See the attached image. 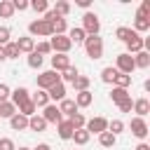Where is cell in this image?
<instances>
[{
  "label": "cell",
  "instance_id": "cell-10",
  "mask_svg": "<svg viewBox=\"0 0 150 150\" xmlns=\"http://www.w3.org/2000/svg\"><path fill=\"white\" fill-rule=\"evenodd\" d=\"M124 45H127V54H131V56L145 49V47H143V38H141L138 33H131V38H129Z\"/></svg>",
  "mask_w": 150,
  "mask_h": 150
},
{
  "label": "cell",
  "instance_id": "cell-34",
  "mask_svg": "<svg viewBox=\"0 0 150 150\" xmlns=\"http://www.w3.org/2000/svg\"><path fill=\"white\" fill-rule=\"evenodd\" d=\"M0 16H2V19H12V16H14L12 0H0Z\"/></svg>",
  "mask_w": 150,
  "mask_h": 150
},
{
  "label": "cell",
  "instance_id": "cell-13",
  "mask_svg": "<svg viewBox=\"0 0 150 150\" xmlns=\"http://www.w3.org/2000/svg\"><path fill=\"white\" fill-rule=\"evenodd\" d=\"M47 96H49V101H59V103H61V101L66 98V84H63V82H56L54 87L47 89Z\"/></svg>",
  "mask_w": 150,
  "mask_h": 150
},
{
  "label": "cell",
  "instance_id": "cell-26",
  "mask_svg": "<svg viewBox=\"0 0 150 150\" xmlns=\"http://www.w3.org/2000/svg\"><path fill=\"white\" fill-rule=\"evenodd\" d=\"M35 110H38V108L33 105V101H30V98H28V101H23V103L16 108V112H19V115H23V117H33V115H35Z\"/></svg>",
  "mask_w": 150,
  "mask_h": 150
},
{
  "label": "cell",
  "instance_id": "cell-51",
  "mask_svg": "<svg viewBox=\"0 0 150 150\" xmlns=\"http://www.w3.org/2000/svg\"><path fill=\"white\" fill-rule=\"evenodd\" d=\"M33 150H52V148H49V143H38Z\"/></svg>",
  "mask_w": 150,
  "mask_h": 150
},
{
  "label": "cell",
  "instance_id": "cell-24",
  "mask_svg": "<svg viewBox=\"0 0 150 150\" xmlns=\"http://www.w3.org/2000/svg\"><path fill=\"white\" fill-rule=\"evenodd\" d=\"M9 127L14 129V131H23V129H28V117H23V115H14L12 120H9Z\"/></svg>",
  "mask_w": 150,
  "mask_h": 150
},
{
  "label": "cell",
  "instance_id": "cell-30",
  "mask_svg": "<svg viewBox=\"0 0 150 150\" xmlns=\"http://www.w3.org/2000/svg\"><path fill=\"white\" fill-rule=\"evenodd\" d=\"M14 115H16V105H14V103H9V101L0 103V117H7V120H12Z\"/></svg>",
  "mask_w": 150,
  "mask_h": 150
},
{
  "label": "cell",
  "instance_id": "cell-27",
  "mask_svg": "<svg viewBox=\"0 0 150 150\" xmlns=\"http://www.w3.org/2000/svg\"><path fill=\"white\" fill-rule=\"evenodd\" d=\"M77 75H80V70H77L75 66H70V68H66V70L61 73V82H63V84H66V82H70V84H73V82L77 80Z\"/></svg>",
  "mask_w": 150,
  "mask_h": 150
},
{
  "label": "cell",
  "instance_id": "cell-23",
  "mask_svg": "<svg viewBox=\"0 0 150 150\" xmlns=\"http://www.w3.org/2000/svg\"><path fill=\"white\" fill-rule=\"evenodd\" d=\"M108 96H110V101L117 105V103H122L124 98H129V89H120V87H112Z\"/></svg>",
  "mask_w": 150,
  "mask_h": 150
},
{
  "label": "cell",
  "instance_id": "cell-38",
  "mask_svg": "<svg viewBox=\"0 0 150 150\" xmlns=\"http://www.w3.org/2000/svg\"><path fill=\"white\" fill-rule=\"evenodd\" d=\"M68 120H70L73 129H84V124H87V117H84L82 112H75V115H70Z\"/></svg>",
  "mask_w": 150,
  "mask_h": 150
},
{
  "label": "cell",
  "instance_id": "cell-14",
  "mask_svg": "<svg viewBox=\"0 0 150 150\" xmlns=\"http://www.w3.org/2000/svg\"><path fill=\"white\" fill-rule=\"evenodd\" d=\"M28 98H30V94H28V89H26V87H16V89L9 94V103H14L16 108H19L23 101H28Z\"/></svg>",
  "mask_w": 150,
  "mask_h": 150
},
{
  "label": "cell",
  "instance_id": "cell-40",
  "mask_svg": "<svg viewBox=\"0 0 150 150\" xmlns=\"http://www.w3.org/2000/svg\"><path fill=\"white\" fill-rule=\"evenodd\" d=\"M131 33H134V30H131L129 26H120V28L115 30V38H117L120 42H127V40L131 38Z\"/></svg>",
  "mask_w": 150,
  "mask_h": 150
},
{
  "label": "cell",
  "instance_id": "cell-54",
  "mask_svg": "<svg viewBox=\"0 0 150 150\" xmlns=\"http://www.w3.org/2000/svg\"><path fill=\"white\" fill-rule=\"evenodd\" d=\"M16 150H33V148H16Z\"/></svg>",
  "mask_w": 150,
  "mask_h": 150
},
{
  "label": "cell",
  "instance_id": "cell-11",
  "mask_svg": "<svg viewBox=\"0 0 150 150\" xmlns=\"http://www.w3.org/2000/svg\"><path fill=\"white\" fill-rule=\"evenodd\" d=\"M73 63H70V56L68 54H54L52 56V70H56V73H63L66 68H70Z\"/></svg>",
  "mask_w": 150,
  "mask_h": 150
},
{
  "label": "cell",
  "instance_id": "cell-53",
  "mask_svg": "<svg viewBox=\"0 0 150 150\" xmlns=\"http://www.w3.org/2000/svg\"><path fill=\"white\" fill-rule=\"evenodd\" d=\"M2 61H7V56H5V49L0 47V63H2Z\"/></svg>",
  "mask_w": 150,
  "mask_h": 150
},
{
  "label": "cell",
  "instance_id": "cell-16",
  "mask_svg": "<svg viewBox=\"0 0 150 150\" xmlns=\"http://www.w3.org/2000/svg\"><path fill=\"white\" fill-rule=\"evenodd\" d=\"M16 47H19V54H30V52L35 49V40H33L30 35H21V38L16 40Z\"/></svg>",
  "mask_w": 150,
  "mask_h": 150
},
{
  "label": "cell",
  "instance_id": "cell-5",
  "mask_svg": "<svg viewBox=\"0 0 150 150\" xmlns=\"http://www.w3.org/2000/svg\"><path fill=\"white\" fill-rule=\"evenodd\" d=\"M38 89H42V91H47L49 87H54L56 82H61V75L56 73V70H42L40 75H38Z\"/></svg>",
  "mask_w": 150,
  "mask_h": 150
},
{
  "label": "cell",
  "instance_id": "cell-22",
  "mask_svg": "<svg viewBox=\"0 0 150 150\" xmlns=\"http://www.w3.org/2000/svg\"><path fill=\"white\" fill-rule=\"evenodd\" d=\"M28 129H30V131H45V129H47V122L42 120V115L35 112L33 117H28Z\"/></svg>",
  "mask_w": 150,
  "mask_h": 150
},
{
  "label": "cell",
  "instance_id": "cell-37",
  "mask_svg": "<svg viewBox=\"0 0 150 150\" xmlns=\"http://www.w3.org/2000/svg\"><path fill=\"white\" fill-rule=\"evenodd\" d=\"M129 84H131V75H122V73H117V75H115V82H112V87L129 89Z\"/></svg>",
  "mask_w": 150,
  "mask_h": 150
},
{
  "label": "cell",
  "instance_id": "cell-3",
  "mask_svg": "<svg viewBox=\"0 0 150 150\" xmlns=\"http://www.w3.org/2000/svg\"><path fill=\"white\" fill-rule=\"evenodd\" d=\"M28 33H30V38L33 35H38V38H52V23L45 21V19H35V21L28 23Z\"/></svg>",
  "mask_w": 150,
  "mask_h": 150
},
{
  "label": "cell",
  "instance_id": "cell-29",
  "mask_svg": "<svg viewBox=\"0 0 150 150\" xmlns=\"http://www.w3.org/2000/svg\"><path fill=\"white\" fill-rule=\"evenodd\" d=\"M98 143H101V148H112L117 143V136H112L110 131H103V134H98Z\"/></svg>",
  "mask_w": 150,
  "mask_h": 150
},
{
  "label": "cell",
  "instance_id": "cell-20",
  "mask_svg": "<svg viewBox=\"0 0 150 150\" xmlns=\"http://www.w3.org/2000/svg\"><path fill=\"white\" fill-rule=\"evenodd\" d=\"M30 101H33V105L35 108H45V105H49L52 101H49V96H47V91H42V89H38L35 94H30Z\"/></svg>",
  "mask_w": 150,
  "mask_h": 150
},
{
  "label": "cell",
  "instance_id": "cell-41",
  "mask_svg": "<svg viewBox=\"0 0 150 150\" xmlns=\"http://www.w3.org/2000/svg\"><path fill=\"white\" fill-rule=\"evenodd\" d=\"M2 49H5V56H7V59H19V47H16V42L9 40Z\"/></svg>",
  "mask_w": 150,
  "mask_h": 150
},
{
  "label": "cell",
  "instance_id": "cell-47",
  "mask_svg": "<svg viewBox=\"0 0 150 150\" xmlns=\"http://www.w3.org/2000/svg\"><path fill=\"white\" fill-rule=\"evenodd\" d=\"M9 94H12V89L5 84V82H0V103H5V101H9Z\"/></svg>",
  "mask_w": 150,
  "mask_h": 150
},
{
  "label": "cell",
  "instance_id": "cell-2",
  "mask_svg": "<svg viewBox=\"0 0 150 150\" xmlns=\"http://www.w3.org/2000/svg\"><path fill=\"white\" fill-rule=\"evenodd\" d=\"M87 35H98V30H101V21H98V14H94V12H84V16H82V26H80Z\"/></svg>",
  "mask_w": 150,
  "mask_h": 150
},
{
  "label": "cell",
  "instance_id": "cell-36",
  "mask_svg": "<svg viewBox=\"0 0 150 150\" xmlns=\"http://www.w3.org/2000/svg\"><path fill=\"white\" fill-rule=\"evenodd\" d=\"M134 33H145V30H150V19H138L136 16V21H134V28H131Z\"/></svg>",
  "mask_w": 150,
  "mask_h": 150
},
{
  "label": "cell",
  "instance_id": "cell-46",
  "mask_svg": "<svg viewBox=\"0 0 150 150\" xmlns=\"http://www.w3.org/2000/svg\"><path fill=\"white\" fill-rule=\"evenodd\" d=\"M117 108H120V112H131V108H134V101H131V96H129V98H124L122 103H117Z\"/></svg>",
  "mask_w": 150,
  "mask_h": 150
},
{
  "label": "cell",
  "instance_id": "cell-43",
  "mask_svg": "<svg viewBox=\"0 0 150 150\" xmlns=\"http://www.w3.org/2000/svg\"><path fill=\"white\" fill-rule=\"evenodd\" d=\"M108 131H110L112 136L122 134V131H124V122H122V120H110V122H108Z\"/></svg>",
  "mask_w": 150,
  "mask_h": 150
},
{
  "label": "cell",
  "instance_id": "cell-7",
  "mask_svg": "<svg viewBox=\"0 0 150 150\" xmlns=\"http://www.w3.org/2000/svg\"><path fill=\"white\" fill-rule=\"evenodd\" d=\"M84 129L89 131V136L91 134H103V131H108V120L105 117H101V115H96V117H91V120H87V124H84Z\"/></svg>",
  "mask_w": 150,
  "mask_h": 150
},
{
  "label": "cell",
  "instance_id": "cell-9",
  "mask_svg": "<svg viewBox=\"0 0 150 150\" xmlns=\"http://www.w3.org/2000/svg\"><path fill=\"white\" fill-rule=\"evenodd\" d=\"M42 120H45L47 124H59V122L63 120V115L59 112V105H56V103H49V105L42 108Z\"/></svg>",
  "mask_w": 150,
  "mask_h": 150
},
{
  "label": "cell",
  "instance_id": "cell-19",
  "mask_svg": "<svg viewBox=\"0 0 150 150\" xmlns=\"http://www.w3.org/2000/svg\"><path fill=\"white\" fill-rule=\"evenodd\" d=\"M59 112H61L63 117H70V115H75V112H77V105H75V101H73V98H63V101L59 103Z\"/></svg>",
  "mask_w": 150,
  "mask_h": 150
},
{
  "label": "cell",
  "instance_id": "cell-39",
  "mask_svg": "<svg viewBox=\"0 0 150 150\" xmlns=\"http://www.w3.org/2000/svg\"><path fill=\"white\" fill-rule=\"evenodd\" d=\"M136 16L138 19H150V0H143L136 9Z\"/></svg>",
  "mask_w": 150,
  "mask_h": 150
},
{
  "label": "cell",
  "instance_id": "cell-6",
  "mask_svg": "<svg viewBox=\"0 0 150 150\" xmlns=\"http://www.w3.org/2000/svg\"><path fill=\"white\" fill-rule=\"evenodd\" d=\"M49 47H52V52H54V54H68V52H70V47H73V42L68 40V35H52Z\"/></svg>",
  "mask_w": 150,
  "mask_h": 150
},
{
  "label": "cell",
  "instance_id": "cell-48",
  "mask_svg": "<svg viewBox=\"0 0 150 150\" xmlns=\"http://www.w3.org/2000/svg\"><path fill=\"white\" fill-rule=\"evenodd\" d=\"M12 7H14V12H26L28 9V2L26 0H12Z\"/></svg>",
  "mask_w": 150,
  "mask_h": 150
},
{
  "label": "cell",
  "instance_id": "cell-8",
  "mask_svg": "<svg viewBox=\"0 0 150 150\" xmlns=\"http://www.w3.org/2000/svg\"><path fill=\"white\" fill-rule=\"evenodd\" d=\"M129 129H131V134L136 136V138H145L148 134H150V129H148V122L143 120V117H131V122H129Z\"/></svg>",
  "mask_w": 150,
  "mask_h": 150
},
{
  "label": "cell",
  "instance_id": "cell-1",
  "mask_svg": "<svg viewBox=\"0 0 150 150\" xmlns=\"http://www.w3.org/2000/svg\"><path fill=\"white\" fill-rule=\"evenodd\" d=\"M84 52H87V56L89 59H101L103 56V38L101 35H87V40H84Z\"/></svg>",
  "mask_w": 150,
  "mask_h": 150
},
{
  "label": "cell",
  "instance_id": "cell-31",
  "mask_svg": "<svg viewBox=\"0 0 150 150\" xmlns=\"http://www.w3.org/2000/svg\"><path fill=\"white\" fill-rule=\"evenodd\" d=\"M28 7H30L35 14H45V12L49 9V2H47V0H30Z\"/></svg>",
  "mask_w": 150,
  "mask_h": 150
},
{
  "label": "cell",
  "instance_id": "cell-49",
  "mask_svg": "<svg viewBox=\"0 0 150 150\" xmlns=\"http://www.w3.org/2000/svg\"><path fill=\"white\" fill-rule=\"evenodd\" d=\"M0 150H16L12 138H0Z\"/></svg>",
  "mask_w": 150,
  "mask_h": 150
},
{
  "label": "cell",
  "instance_id": "cell-21",
  "mask_svg": "<svg viewBox=\"0 0 150 150\" xmlns=\"http://www.w3.org/2000/svg\"><path fill=\"white\" fill-rule=\"evenodd\" d=\"M66 33H68V21L61 19V16H56L52 21V35H66Z\"/></svg>",
  "mask_w": 150,
  "mask_h": 150
},
{
  "label": "cell",
  "instance_id": "cell-42",
  "mask_svg": "<svg viewBox=\"0 0 150 150\" xmlns=\"http://www.w3.org/2000/svg\"><path fill=\"white\" fill-rule=\"evenodd\" d=\"M26 61H28V68H42V61H45V56H40V54H35V52H30Z\"/></svg>",
  "mask_w": 150,
  "mask_h": 150
},
{
  "label": "cell",
  "instance_id": "cell-50",
  "mask_svg": "<svg viewBox=\"0 0 150 150\" xmlns=\"http://www.w3.org/2000/svg\"><path fill=\"white\" fill-rule=\"evenodd\" d=\"M75 5H77V7H82V9H89V7H91V0H77Z\"/></svg>",
  "mask_w": 150,
  "mask_h": 150
},
{
  "label": "cell",
  "instance_id": "cell-17",
  "mask_svg": "<svg viewBox=\"0 0 150 150\" xmlns=\"http://www.w3.org/2000/svg\"><path fill=\"white\" fill-rule=\"evenodd\" d=\"M131 110L136 112V117H143V120H145V115L150 112V101H148L145 96H143V98H136V101H134V108H131Z\"/></svg>",
  "mask_w": 150,
  "mask_h": 150
},
{
  "label": "cell",
  "instance_id": "cell-52",
  "mask_svg": "<svg viewBox=\"0 0 150 150\" xmlns=\"http://www.w3.org/2000/svg\"><path fill=\"white\" fill-rule=\"evenodd\" d=\"M136 150H150V145H148V143H138V148H136Z\"/></svg>",
  "mask_w": 150,
  "mask_h": 150
},
{
  "label": "cell",
  "instance_id": "cell-25",
  "mask_svg": "<svg viewBox=\"0 0 150 150\" xmlns=\"http://www.w3.org/2000/svg\"><path fill=\"white\" fill-rule=\"evenodd\" d=\"M134 66L136 68H148L150 66V54L143 49V52H138V54H134Z\"/></svg>",
  "mask_w": 150,
  "mask_h": 150
},
{
  "label": "cell",
  "instance_id": "cell-44",
  "mask_svg": "<svg viewBox=\"0 0 150 150\" xmlns=\"http://www.w3.org/2000/svg\"><path fill=\"white\" fill-rule=\"evenodd\" d=\"M35 54H40V56H47V54H52V47H49V42L47 40H42V42H38L35 45V49H33Z\"/></svg>",
  "mask_w": 150,
  "mask_h": 150
},
{
  "label": "cell",
  "instance_id": "cell-15",
  "mask_svg": "<svg viewBox=\"0 0 150 150\" xmlns=\"http://www.w3.org/2000/svg\"><path fill=\"white\" fill-rule=\"evenodd\" d=\"M73 101H75V105H77V110H80V108H89V105L94 103V94H91L89 89H87V91H77Z\"/></svg>",
  "mask_w": 150,
  "mask_h": 150
},
{
  "label": "cell",
  "instance_id": "cell-45",
  "mask_svg": "<svg viewBox=\"0 0 150 150\" xmlns=\"http://www.w3.org/2000/svg\"><path fill=\"white\" fill-rule=\"evenodd\" d=\"M9 38H12V30L7 26H0V47H5L9 42Z\"/></svg>",
  "mask_w": 150,
  "mask_h": 150
},
{
  "label": "cell",
  "instance_id": "cell-32",
  "mask_svg": "<svg viewBox=\"0 0 150 150\" xmlns=\"http://www.w3.org/2000/svg\"><path fill=\"white\" fill-rule=\"evenodd\" d=\"M115 75H117L115 66H105V68L101 70V80H103L105 84H112V82H115Z\"/></svg>",
  "mask_w": 150,
  "mask_h": 150
},
{
  "label": "cell",
  "instance_id": "cell-33",
  "mask_svg": "<svg viewBox=\"0 0 150 150\" xmlns=\"http://www.w3.org/2000/svg\"><path fill=\"white\" fill-rule=\"evenodd\" d=\"M89 82H91V80H89L87 75H77V80L73 82V89H75V94H77V91H87V89H89Z\"/></svg>",
  "mask_w": 150,
  "mask_h": 150
},
{
  "label": "cell",
  "instance_id": "cell-4",
  "mask_svg": "<svg viewBox=\"0 0 150 150\" xmlns=\"http://www.w3.org/2000/svg\"><path fill=\"white\" fill-rule=\"evenodd\" d=\"M115 70L117 73H122V75H131L134 70H136V66H134V56L131 54H117V59H115Z\"/></svg>",
  "mask_w": 150,
  "mask_h": 150
},
{
  "label": "cell",
  "instance_id": "cell-28",
  "mask_svg": "<svg viewBox=\"0 0 150 150\" xmlns=\"http://www.w3.org/2000/svg\"><path fill=\"white\" fill-rule=\"evenodd\" d=\"M89 138H91V136H89L87 129H75V131H73V141H75L77 145H87Z\"/></svg>",
  "mask_w": 150,
  "mask_h": 150
},
{
  "label": "cell",
  "instance_id": "cell-35",
  "mask_svg": "<svg viewBox=\"0 0 150 150\" xmlns=\"http://www.w3.org/2000/svg\"><path fill=\"white\" fill-rule=\"evenodd\" d=\"M54 12H56L61 19H66V16L70 14V2H66V0H59V2L54 5Z\"/></svg>",
  "mask_w": 150,
  "mask_h": 150
},
{
  "label": "cell",
  "instance_id": "cell-18",
  "mask_svg": "<svg viewBox=\"0 0 150 150\" xmlns=\"http://www.w3.org/2000/svg\"><path fill=\"white\" fill-rule=\"evenodd\" d=\"M66 35H68V40H70L73 45H84V40H87V33H84V30H82L80 26L70 28V30H68Z\"/></svg>",
  "mask_w": 150,
  "mask_h": 150
},
{
  "label": "cell",
  "instance_id": "cell-12",
  "mask_svg": "<svg viewBox=\"0 0 150 150\" xmlns=\"http://www.w3.org/2000/svg\"><path fill=\"white\" fill-rule=\"evenodd\" d=\"M56 131H59V138H63V141H70L73 138V124H70V120L68 117H63L59 124H56Z\"/></svg>",
  "mask_w": 150,
  "mask_h": 150
}]
</instances>
